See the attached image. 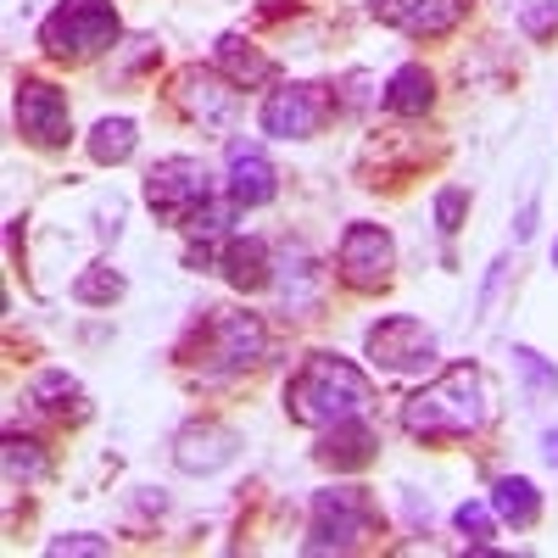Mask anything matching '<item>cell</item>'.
<instances>
[{"mask_svg":"<svg viewBox=\"0 0 558 558\" xmlns=\"http://www.w3.org/2000/svg\"><path fill=\"white\" fill-rule=\"evenodd\" d=\"M486 418H492V386L481 363H452L425 391L402 402V430L413 441H463L486 430Z\"/></svg>","mask_w":558,"mask_h":558,"instance_id":"obj_1","label":"cell"},{"mask_svg":"<svg viewBox=\"0 0 558 558\" xmlns=\"http://www.w3.org/2000/svg\"><path fill=\"white\" fill-rule=\"evenodd\" d=\"M368 402H375L368 375L357 363L336 357V352H313L286 380V413H291V425H302V430H330V425H341V418L363 413Z\"/></svg>","mask_w":558,"mask_h":558,"instance_id":"obj_2","label":"cell"},{"mask_svg":"<svg viewBox=\"0 0 558 558\" xmlns=\"http://www.w3.org/2000/svg\"><path fill=\"white\" fill-rule=\"evenodd\" d=\"M263 347H268V330H263L257 313H246V307H213L207 318H196V330H191V341L179 347V357L213 368V375H229V368L257 363Z\"/></svg>","mask_w":558,"mask_h":558,"instance_id":"obj_3","label":"cell"},{"mask_svg":"<svg viewBox=\"0 0 558 558\" xmlns=\"http://www.w3.org/2000/svg\"><path fill=\"white\" fill-rule=\"evenodd\" d=\"M118 34H123V23H118L112 0H57L51 17L39 23V45H45V57H57V62L101 57L118 45Z\"/></svg>","mask_w":558,"mask_h":558,"instance_id":"obj_4","label":"cell"},{"mask_svg":"<svg viewBox=\"0 0 558 558\" xmlns=\"http://www.w3.org/2000/svg\"><path fill=\"white\" fill-rule=\"evenodd\" d=\"M375 525H380V514L363 486H324V492H313V508H307L302 553H352L375 536Z\"/></svg>","mask_w":558,"mask_h":558,"instance_id":"obj_5","label":"cell"},{"mask_svg":"<svg viewBox=\"0 0 558 558\" xmlns=\"http://www.w3.org/2000/svg\"><path fill=\"white\" fill-rule=\"evenodd\" d=\"M140 191H146V207H151L162 223H179V229H184V218L213 202V173H207L202 157H162V162L146 173V184H140Z\"/></svg>","mask_w":558,"mask_h":558,"instance_id":"obj_6","label":"cell"},{"mask_svg":"<svg viewBox=\"0 0 558 558\" xmlns=\"http://www.w3.org/2000/svg\"><path fill=\"white\" fill-rule=\"evenodd\" d=\"M330 112H336L330 84H279V89H268L257 123L274 140H313L324 123H330Z\"/></svg>","mask_w":558,"mask_h":558,"instance_id":"obj_7","label":"cell"},{"mask_svg":"<svg viewBox=\"0 0 558 558\" xmlns=\"http://www.w3.org/2000/svg\"><path fill=\"white\" fill-rule=\"evenodd\" d=\"M391 268H397V241H391V229L386 223H347V235L336 246V274L347 279L352 291H380L391 286Z\"/></svg>","mask_w":558,"mask_h":558,"instance_id":"obj_8","label":"cell"},{"mask_svg":"<svg viewBox=\"0 0 558 558\" xmlns=\"http://www.w3.org/2000/svg\"><path fill=\"white\" fill-rule=\"evenodd\" d=\"M363 352L375 368H386V375H413V368H430L436 330H425V318H413V313H391L380 324H368Z\"/></svg>","mask_w":558,"mask_h":558,"instance_id":"obj_9","label":"cell"},{"mask_svg":"<svg viewBox=\"0 0 558 558\" xmlns=\"http://www.w3.org/2000/svg\"><path fill=\"white\" fill-rule=\"evenodd\" d=\"M17 129L34 140V146H68L73 134V112H68V96L51 84V78H17Z\"/></svg>","mask_w":558,"mask_h":558,"instance_id":"obj_10","label":"cell"},{"mask_svg":"<svg viewBox=\"0 0 558 558\" xmlns=\"http://www.w3.org/2000/svg\"><path fill=\"white\" fill-rule=\"evenodd\" d=\"M368 12L408 39H436V34H452L463 23L470 0H368Z\"/></svg>","mask_w":558,"mask_h":558,"instance_id":"obj_11","label":"cell"},{"mask_svg":"<svg viewBox=\"0 0 558 558\" xmlns=\"http://www.w3.org/2000/svg\"><path fill=\"white\" fill-rule=\"evenodd\" d=\"M235 452H241V436L229 425H213V418L184 425L173 436V463L184 475H213V470H223V463H235Z\"/></svg>","mask_w":558,"mask_h":558,"instance_id":"obj_12","label":"cell"},{"mask_svg":"<svg viewBox=\"0 0 558 558\" xmlns=\"http://www.w3.org/2000/svg\"><path fill=\"white\" fill-rule=\"evenodd\" d=\"M229 202L235 207H268L279 196V173L268 162L263 146H252V140H229Z\"/></svg>","mask_w":558,"mask_h":558,"instance_id":"obj_13","label":"cell"},{"mask_svg":"<svg viewBox=\"0 0 558 558\" xmlns=\"http://www.w3.org/2000/svg\"><path fill=\"white\" fill-rule=\"evenodd\" d=\"M223 84H229V78H218L213 68H184V73L173 78V96H179V107L191 112V118L223 123L229 107H235V89H223Z\"/></svg>","mask_w":558,"mask_h":558,"instance_id":"obj_14","label":"cell"},{"mask_svg":"<svg viewBox=\"0 0 558 558\" xmlns=\"http://www.w3.org/2000/svg\"><path fill=\"white\" fill-rule=\"evenodd\" d=\"M375 447H380V436L368 430L363 413H352V418H341V425L324 430V441L313 447V458L318 463H336V470H363V463H375Z\"/></svg>","mask_w":558,"mask_h":558,"instance_id":"obj_15","label":"cell"},{"mask_svg":"<svg viewBox=\"0 0 558 558\" xmlns=\"http://www.w3.org/2000/svg\"><path fill=\"white\" fill-rule=\"evenodd\" d=\"M218 268L235 291H263L274 279V257H268V241L263 235H229L223 252H218Z\"/></svg>","mask_w":558,"mask_h":558,"instance_id":"obj_16","label":"cell"},{"mask_svg":"<svg viewBox=\"0 0 558 558\" xmlns=\"http://www.w3.org/2000/svg\"><path fill=\"white\" fill-rule=\"evenodd\" d=\"M386 112L391 118H425L430 107H436V78H430V68L425 62H402L391 78H386Z\"/></svg>","mask_w":558,"mask_h":558,"instance_id":"obj_17","label":"cell"},{"mask_svg":"<svg viewBox=\"0 0 558 558\" xmlns=\"http://www.w3.org/2000/svg\"><path fill=\"white\" fill-rule=\"evenodd\" d=\"M213 68H218L229 84H235V89H257V84L274 78V62L257 51L246 34H223V39H218V51H213Z\"/></svg>","mask_w":558,"mask_h":558,"instance_id":"obj_18","label":"cell"},{"mask_svg":"<svg viewBox=\"0 0 558 558\" xmlns=\"http://www.w3.org/2000/svg\"><path fill=\"white\" fill-rule=\"evenodd\" d=\"M492 514L502 520V525H514V531H531L536 520H542V492H536V481H525V475H502V481H492Z\"/></svg>","mask_w":558,"mask_h":558,"instance_id":"obj_19","label":"cell"},{"mask_svg":"<svg viewBox=\"0 0 558 558\" xmlns=\"http://www.w3.org/2000/svg\"><path fill=\"white\" fill-rule=\"evenodd\" d=\"M28 402L39 413H57V418H84V386L68 375V368H45V375L28 380Z\"/></svg>","mask_w":558,"mask_h":558,"instance_id":"obj_20","label":"cell"},{"mask_svg":"<svg viewBox=\"0 0 558 558\" xmlns=\"http://www.w3.org/2000/svg\"><path fill=\"white\" fill-rule=\"evenodd\" d=\"M89 157H96L101 168H118V162H129L134 157V146H140V129H134V118H101L96 129H89Z\"/></svg>","mask_w":558,"mask_h":558,"instance_id":"obj_21","label":"cell"},{"mask_svg":"<svg viewBox=\"0 0 558 558\" xmlns=\"http://www.w3.org/2000/svg\"><path fill=\"white\" fill-rule=\"evenodd\" d=\"M318 279H324V268H318L307 252H291L286 263H279V302H286L291 313L313 307V296H318Z\"/></svg>","mask_w":558,"mask_h":558,"instance_id":"obj_22","label":"cell"},{"mask_svg":"<svg viewBox=\"0 0 558 558\" xmlns=\"http://www.w3.org/2000/svg\"><path fill=\"white\" fill-rule=\"evenodd\" d=\"M0 463H7V481L17 486H28V481H45L51 475V458H45V447L34 441V436H17V430H7V452H0Z\"/></svg>","mask_w":558,"mask_h":558,"instance_id":"obj_23","label":"cell"},{"mask_svg":"<svg viewBox=\"0 0 558 558\" xmlns=\"http://www.w3.org/2000/svg\"><path fill=\"white\" fill-rule=\"evenodd\" d=\"M123 291H129V279H123L112 263H89V268L73 279V302H84V307H112Z\"/></svg>","mask_w":558,"mask_h":558,"instance_id":"obj_24","label":"cell"},{"mask_svg":"<svg viewBox=\"0 0 558 558\" xmlns=\"http://www.w3.org/2000/svg\"><path fill=\"white\" fill-rule=\"evenodd\" d=\"M514 375H520V386H525V402L558 397V363H547L536 347H514Z\"/></svg>","mask_w":558,"mask_h":558,"instance_id":"obj_25","label":"cell"},{"mask_svg":"<svg viewBox=\"0 0 558 558\" xmlns=\"http://www.w3.org/2000/svg\"><path fill=\"white\" fill-rule=\"evenodd\" d=\"M452 525H458V536H463V542H470V547L481 553V547L497 536V525H502V520L492 514V502H458V508H452Z\"/></svg>","mask_w":558,"mask_h":558,"instance_id":"obj_26","label":"cell"},{"mask_svg":"<svg viewBox=\"0 0 558 558\" xmlns=\"http://www.w3.org/2000/svg\"><path fill=\"white\" fill-rule=\"evenodd\" d=\"M430 213H436V229H441V235L452 241L458 229H463V218H470V191H463V184H441Z\"/></svg>","mask_w":558,"mask_h":558,"instance_id":"obj_27","label":"cell"},{"mask_svg":"<svg viewBox=\"0 0 558 558\" xmlns=\"http://www.w3.org/2000/svg\"><path fill=\"white\" fill-rule=\"evenodd\" d=\"M45 553L51 558H68V553H112L107 536H89V531H73V536H51L45 542Z\"/></svg>","mask_w":558,"mask_h":558,"instance_id":"obj_28","label":"cell"},{"mask_svg":"<svg viewBox=\"0 0 558 558\" xmlns=\"http://www.w3.org/2000/svg\"><path fill=\"white\" fill-rule=\"evenodd\" d=\"M520 28H525L531 39H547V34L558 28V0H536V7H525V12H520Z\"/></svg>","mask_w":558,"mask_h":558,"instance_id":"obj_29","label":"cell"},{"mask_svg":"<svg viewBox=\"0 0 558 558\" xmlns=\"http://www.w3.org/2000/svg\"><path fill=\"white\" fill-rule=\"evenodd\" d=\"M531 235H536V202H525V213H520V223H514V241H520V246H525Z\"/></svg>","mask_w":558,"mask_h":558,"instance_id":"obj_30","label":"cell"},{"mask_svg":"<svg viewBox=\"0 0 558 558\" xmlns=\"http://www.w3.org/2000/svg\"><path fill=\"white\" fill-rule=\"evenodd\" d=\"M542 458H547V463H558V430H547V436H542Z\"/></svg>","mask_w":558,"mask_h":558,"instance_id":"obj_31","label":"cell"},{"mask_svg":"<svg viewBox=\"0 0 558 558\" xmlns=\"http://www.w3.org/2000/svg\"><path fill=\"white\" fill-rule=\"evenodd\" d=\"M553 268H558V241H553Z\"/></svg>","mask_w":558,"mask_h":558,"instance_id":"obj_32","label":"cell"}]
</instances>
